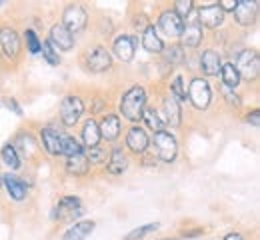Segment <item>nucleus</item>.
Instances as JSON below:
<instances>
[{
    "label": "nucleus",
    "mask_w": 260,
    "mask_h": 240,
    "mask_svg": "<svg viewBox=\"0 0 260 240\" xmlns=\"http://www.w3.org/2000/svg\"><path fill=\"white\" fill-rule=\"evenodd\" d=\"M158 222H150V224H144V226H138V228H134L132 232H128V236L126 240H140L144 238V236H148L150 232H154V230H158Z\"/></svg>",
    "instance_id": "f704fd0d"
},
{
    "label": "nucleus",
    "mask_w": 260,
    "mask_h": 240,
    "mask_svg": "<svg viewBox=\"0 0 260 240\" xmlns=\"http://www.w3.org/2000/svg\"><path fill=\"white\" fill-rule=\"evenodd\" d=\"M86 66H88L90 72H96V74L110 70V66H112L110 52H108L104 46H94V48H90L88 54H86Z\"/></svg>",
    "instance_id": "1a4fd4ad"
},
{
    "label": "nucleus",
    "mask_w": 260,
    "mask_h": 240,
    "mask_svg": "<svg viewBox=\"0 0 260 240\" xmlns=\"http://www.w3.org/2000/svg\"><path fill=\"white\" fill-rule=\"evenodd\" d=\"M84 114V102L80 100V96H74V94H68L62 98L60 102V120L64 126H74L80 116Z\"/></svg>",
    "instance_id": "423d86ee"
},
{
    "label": "nucleus",
    "mask_w": 260,
    "mask_h": 240,
    "mask_svg": "<svg viewBox=\"0 0 260 240\" xmlns=\"http://www.w3.org/2000/svg\"><path fill=\"white\" fill-rule=\"evenodd\" d=\"M24 40H26V50L30 52V54H40V50H42V42H40V38L38 35L34 32V30H24Z\"/></svg>",
    "instance_id": "473e14b6"
},
{
    "label": "nucleus",
    "mask_w": 260,
    "mask_h": 240,
    "mask_svg": "<svg viewBox=\"0 0 260 240\" xmlns=\"http://www.w3.org/2000/svg\"><path fill=\"white\" fill-rule=\"evenodd\" d=\"M160 240H174V238H160Z\"/></svg>",
    "instance_id": "49530a36"
},
{
    "label": "nucleus",
    "mask_w": 260,
    "mask_h": 240,
    "mask_svg": "<svg viewBox=\"0 0 260 240\" xmlns=\"http://www.w3.org/2000/svg\"><path fill=\"white\" fill-rule=\"evenodd\" d=\"M158 26L166 36L170 38H180L184 30V20L174 12V10H164L158 18Z\"/></svg>",
    "instance_id": "9d476101"
},
{
    "label": "nucleus",
    "mask_w": 260,
    "mask_h": 240,
    "mask_svg": "<svg viewBox=\"0 0 260 240\" xmlns=\"http://www.w3.org/2000/svg\"><path fill=\"white\" fill-rule=\"evenodd\" d=\"M220 10L226 14V12H234V8H236V0H222L220 4Z\"/></svg>",
    "instance_id": "ea45409f"
},
{
    "label": "nucleus",
    "mask_w": 260,
    "mask_h": 240,
    "mask_svg": "<svg viewBox=\"0 0 260 240\" xmlns=\"http://www.w3.org/2000/svg\"><path fill=\"white\" fill-rule=\"evenodd\" d=\"M222 240H244V238H242V234H238V232H228Z\"/></svg>",
    "instance_id": "c03bdc74"
},
{
    "label": "nucleus",
    "mask_w": 260,
    "mask_h": 240,
    "mask_svg": "<svg viewBox=\"0 0 260 240\" xmlns=\"http://www.w3.org/2000/svg\"><path fill=\"white\" fill-rule=\"evenodd\" d=\"M40 138H42V146H44V150L48 154H52V156H60L62 154V136L54 128L44 126L40 130Z\"/></svg>",
    "instance_id": "f3484780"
},
{
    "label": "nucleus",
    "mask_w": 260,
    "mask_h": 240,
    "mask_svg": "<svg viewBox=\"0 0 260 240\" xmlns=\"http://www.w3.org/2000/svg\"><path fill=\"white\" fill-rule=\"evenodd\" d=\"M42 56H44V60L50 64V66H58L60 64V56H58V52H56V48L46 40L44 44H42Z\"/></svg>",
    "instance_id": "c9c22d12"
},
{
    "label": "nucleus",
    "mask_w": 260,
    "mask_h": 240,
    "mask_svg": "<svg viewBox=\"0 0 260 240\" xmlns=\"http://www.w3.org/2000/svg\"><path fill=\"white\" fill-rule=\"evenodd\" d=\"M258 66H260L258 52L252 50V48H244L238 54L236 64H234V68L240 74V78H246V80H254L258 76Z\"/></svg>",
    "instance_id": "39448f33"
},
{
    "label": "nucleus",
    "mask_w": 260,
    "mask_h": 240,
    "mask_svg": "<svg viewBox=\"0 0 260 240\" xmlns=\"http://www.w3.org/2000/svg\"><path fill=\"white\" fill-rule=\"evenodd\" d=\"M98 130H100V136L104 140H116L120 134V116L118 114H104L100 124H98Z\"/></svg>",
    "instance_id": "a211bd4d"
},
{
    "label": "nucleus",
    "mask_w": 260,
    "mask_h": 240,
    "mask_svg": "<svg viewBox=\"0 0 260 240\" xmlns=\"http://www.w3.org/2000/svg\"><path fill=\"white\" fill-rule=\"evenodd\" d=\"M198 24L206 26V28H218L224 22V12L220 10L218 4H210V6H202L198 10Z\"/></svg>",
    "instance_id": "9b49d317"
},
{
    "label": "nucleus",
    "mask_w": 260,
    "mask_h": 240,
    "mask_svg": "<svg viewBox=\"0 0 260 240\" xmlns=\"http://www.w3.org/2000/svg\"><path fill=\"white\" fill-rule=\"evenodd\" d=\"M234 20L240 26H250L256 22L258 16V2L256 0H236V8H234Z\"/></svg>",
    "instance_id": "6e6552de"
},
{
    "label": "nucleus",
    "mask_w": 260,
    "mask_h": 240,
    "mask_svg": "<svg viewBox=\"0 0 260 240\" xmlns=\"http://www.w3.org/2000/svg\"><path fill=\"white\" fill-rule=\"evenodd\" d=\"M180 38H182L184 46H190V48H196V46L202 42V26L198 24L196 18L184 26V30H182V36H180Z\"/></svg>",
    "instance_id": "393cba45"
},
{
    "label": "nucleus",
    "mask_w": 260,
    "mask_h": 240,
    "mask_svg": "<svg viewBox=\"0 0 260 240\" xmlns=\"http://www.w3.org/2000/svg\"><path fill=\"white\" fill-rule=\"evenodd\" d=\"M2 2H4V0H0V6H2Z\"/></svg>",
    "instance_id": "de8ad7c7"
},
{
    "label": "nucleus",
    "mask_w": 260,
    "mask_h": 240,
    "mask_svg": "<svg viewBox=\"0 0 260 240\" xmlns=\"http://www.w3.org/2000/svg\"><path fill=\"white\" fill-rule=\"evenodd\" d=\"M86 22H88V14L86 10L80 6V4H70L64 8V14H62V26L70 35H78L86 28Z\"/></svg>",
    "instance_id": "20e7f679"
},
{
    "label": "nucleus",
    "mask_w": 260,
    "mask_h": 240,
    "mask_svg": "<svg viewBox=\"0 0 260 240\" xmlns=\"http://www.w3.org/2000/svg\"><path fill=\"white\" fill-rule=\"evenodd\" d=\"M0 156H2L4 164H6L8 168H12V170H18L20 164H22V162H20V156H18V152H16V148H14L10 142H6V144L2 146Z\"/></svg>",
    "instance_id": "cd10ccee"
},
{
    "label": "nucleus",
    "mask_w": 260,
    "mask_h": 240,
    "mask_svg": "<svg viewBox=\"0 0 260 240\" xmlns=\"http://www.w3.org/2000/svg\"><path fill=\"white\" fill-rule=\"evenodd\" d=\"M66 170L68 174H74V176H86L90 170V162H88L86 154H76V156L66 158Z\"/></svg>",
    "instance_id": "a878e982"
},
{
    "label": "nucleus",
    "mask_w": 260,
    "mask_h": 240,
    "mask_svg": "<svg viewBox=\"0 0 260 240\" xmlns=\"http://www.w3.org/2000/svg\"><path fill=\"white\" fill-rule=\"evenodd\" d=\"M192 8H194V2L192 0H178L176 4H174V12L184 20V18H188L190 16V12H192Z\"/></svg>",
    "instance_id": "e433bc0d"
},
{
    "label": "nucleus",
    "mask_w": 260,
    "mask_h": 240,
    "mask_svg": "<svg viewBox=\"0 0 260 240\" xmlns=\"http://www.w3.org/2000/svg\"><path fill=\"white\" fill-rule=\"evenodd\" d=\"M86 158L90 164H104V162H108V152L102 146H94V148L86 150Z\"/></svg>",
    "instance_id": "72a5a7b5"
},
{
    "label": "nucleus",
    "mask_w": 260,
    "mask_h": 240,
    "mask_svg": "<svg viewBox=\"0 0 260 240\" xmlns=\"http://www.w3.org/2000/svg\"><path fill=\"white\" fill-rule=\"evenodd\" d=\"M148 144H150V138H148L144 128L132 126L128 132H126V146H128L130 152H134V154H144V152L148 150Z\"/></svg>",
    "instance_id": "ddd939ff"
},
{
    "label": "nucleus",
    "mask_w": 260,
    "mask_h": 240,
    "mask_svg": "<svg viewBox=\"0 0 260 240\" xmlns=\"http://www.w3.org/2000/svg\"><path fill=\"white\" fill-rule=\"evenodd\" d=\"M142 120H144V124H146L150 130H154V134L164 130V120L160 118V114L156 112V108H152V106H146V108L142 110Z\"/></svg>",
    "instance_id": "bb28decb"
},
{
    "label": "nucleus",
    "mask_w": 260,
    "mask_h": 240,
    "mask_svg": "<svg viewBox=\"0 0 260 240\" xmlns=\"http://www.w3.org/2000/svg\"><path fill=\"white\" fill-rule=\"evenodd\" d=\"M146 108V90L142 86H132L122 94L120 100V114L130 120L138 122L142 118V110Z\"/></svg>",
    "instance_id": "f257e3e1"
},
{
    "label": "nucleus",
    "mask_w": 260,
    "mask_h": 240,
    "mask_svg": "<svg viewBox=\"0 0 260 240\" xmlns=\"http://www.w3.org/2000/svg\"><path fill=\"white\" fill-rule=\"evenodd\" d=\"M6 106L14 112V114H18V116H22V108H20V104L16 102V98H6Z\"/></svg>",
    "instance_id": "a19ab883"
},
{
    "label": "nucleus",
    "mask_w": 260,
    "mask_h": 240,
    "mask_svg": "<svg viewBox=\"0 0 260 240\" xmlns=\"http://www.w3.org/2000/svg\"><path fill=\"white\" fill-rule=\"evenodd\" d=\"M128 168V158L124 154L122 148H112V152L108 154V162H106V170L110 174H122Z\"/></svg>",
    "instance_id": "5701e85b"
},
{
    "label": "nucleus",
    "mask_w": 260,
    "mask_h": 240,
    "mask_svg": "<svg viewBox=\"0 0 260 240\" xmlns=\"http://www.w3.org/2000/svg\"><path fill=\"white\" fill-rule=\"evenodd\" d=\"M222 94H224V100H226L230 106H240V96H238L234 90H230V88H222Z\"/></svg>",
    "instance_id": "4c0bfd02"
},
{
    "label": "nucleus",
    "mask_w": 260,
    "mask_h": 240,
    "mask_svg": "<svg viewBox=\"0 0 260 240\" xmlns=\"http://www.w3.org/2000/svg\"><path fill=\"white\" fill-rule=\"evenodd\" d=\"M220 76H222L224 88H230V90H234V88L240 84V74L236 72V68H234V64H232V62H226V64H222V68H220Z\"/></svg>",
    "instance_id": "c85d7f7f"
},
{
    "label": "nucleus",
    "mask_w": 260,
    "mask_h": 240,
    "mask_svg": "<svg viewBox=\"0 0 260 240\" xmlns=\"http://www.w3.org/2000/svg\"><path fill=\"white\" fill-rule=\"evenodd\" d=\"M134 26H136L138 30H142V32H144V30H146L150 24H148L146 16H136V18H134Z\"/></svg>",
    "instance_id": "79ce46f5"
},
{
    "label": "nucleus",
    "mask_w": 260,
    "mask_h": 240,
    "mask_svg": "<svg viewBox=\"0 0 260 240\" xmlns=\"http://www.w3.org/2000/svg\"><path fill=\"white\" fill-rule=\"evenodd\" d=\"M246 122H248V124H252L254 128H258L260 126V110H252V112H248Z\"/></svg>",
    "instance_id": "58836bf2"
},
{
    "label": "nucleus",
    "mask_w": 260,
    "mask_h": 240,
    "mask_svg": "<svg viewBox=\"0 0 260 240\" xmlns=\"http://www.w3.org/2000/svg\"><path fill=\"white\" fill-rule=\"evenodd\" d=\"M48 42L56 48V52H58V50L70 52V50L74 48V36L70 35L62 24H54V26L50 28V38H48Z\"/></svg>",
    "instance_id": "4468645a"
},
{
    "label": "nucleus",
    "mask_w": 260,
    "mask_h": 240,
    "mask_svg": "<svg viewBox=\"0 0 260 240\" xmlns=\"http://www.w3.org/2000/svg\"><path fill=\"white\" fill-rule=\"evenodd\" d=\"M62 154H64L66 158H70V156H76V154H84V146L76 140L74 136H62Z\"/></svg>",
    "instance_id": "c756f323"
},
{
    "label": "nucleus",
    "mask_w": 260,
    "mask_h": 240,
    "mask_svg": "<svg viewBox=\"0 0 260 240\" xmlns=\"http://www.w3.org/2000/svg\"><path fill=\"white\" fill-rule=\"evenodd\" d=\"M100 140H102V136H100V130H98V122L88 118L84 122V126H82V142H84V146L86 148L100 146Z\"/></svg>",
    "instance_id": "b1692460"
},
{
    "label": "nucleus",
    "mask_w": 260,
    "mask_h": 240,
    "mask_svg": "<svg viewBox=\"0 0 260 240\" xmlns=\"http://www.w3.org/2000/svg\"><path fill=\"white\" fill-rule=\"evenodd\" d=\"M142 46H144V50L150 52V54H162L164 52L162 38L156 35V28H154L152 24L142 32Z\"/></svg>",
    "instance_id": "4be33fe9"
},
{
    "label": "nucleus",
    "mask_w": 260,
    "mask_h": 240,
    "mask_svg": "<svg viewBox=\"0 0 260 240\" xmlns=\"http://www.w3.org/2000/svg\"><path fill=\"white\" fill-rule=\"evenodd\" d=\"M200 234H204V228L200 226V228H194V230H184V238H194V236H200Z\"/></svg>",
    "instance_id": "37998d69"
},
{
    "label": "nucleus",
    "mask_w": 260,
    "mask_h": 240,
    "mask_svg": "<svg viewBox=\"0 0 260 240\" xmlns=\"http://www.w3.org/2000/svg\"><path fill=\"white\" fill-rule=\"evenodd\" d=\"M82 214H84V208H82V200L78 196H62L54 208V218H58V220H72Z\"/></svg>",
    "instance_id": "0eeeda50"
},
{
    "label": "nucleus",
    "mask_w": 260,
    "mask_h": 240,
    "mask_svg": "<svg viewBox=\"0 0 260 240\" xmlns=\"http://www.w3.org/2000/svg\"><path fill=\"white\" fill-rule=\"evenodd\" d=\"M200 68L206 76H216L220 74V68H222V60H220V54L212 48L204 50L202 56H200Z\"/></svg>",
    "instance_id": "6ab92c4d"
},
{
    "label": "nucleus",
    "mask_w": 260,
    "mask_h": 240,
    "mask_svg": "<svg viewBox=\"0 0 260 240\" xmlns=\"http://www.w3.org/2000/svg\"><path fill=\"white\" fill-rule=\"evenodd\" d=\"M96 222L94 220H82V222H74V226H70L62 234V240H84L88 238L94 230Z\"/></svg>",
    "instance_id": "412c9836"
},
{
    "label": "nucleus",
    "mask_w": 260,
    "mask_h": 240,
    "mask_svg": "<svg viewBox=\"0 0 260 240\" xmlns=\"http://www.w3.org/2000/svg\"><path fill=\"white\" fill-rule=\"evenodd\" d=\"M2 186H6L10 198H12V200H18V202L24 200L26 194H28V188H26L24 180H22L20 176H16V174H6V176H2Z\"/></svg>",
    "instance_id": "dca6fc26"
},
{
    "label": "nucleus",
    "mask_w": 260,
    "mask_h": 240,
    "mask_svg": "<svg viewBox=\"0 0 260 240\" xmlns=\"http://www.w3.org/2000/svg\"><path fill=\"white\" fill-rule=\"evenodd\" d=\"M0 188H2V174H0Z\"/></svg>",
    "instance_id": "a18cd8bd"
},
{
    "label": "nucleus",
    "mask_w": 260,
    "mask_h": 240,
    "mask_svg": "<svg viewBox=\"0 0 260 240\" xmlns=\"http://www.w3.org/2000/svg\"><path fill=\"white\" fill-rule=\"evenodd\" d=\"M152 142H154V150H156V154L162 162H166V164L174 162V158L178 154V142H176L174 134H170L168 130L156 132Z\"/></svg>",
    "instance_id": "7ed1b4c3"
},
{
    "label": "nucleus",
    "mask_w": 260,
    "mask_h": 240,
    "mask_svg": "<svg viewBox=\"0 0 260 240\" xmlns=\"http://www.w3.org/2000/svg\"><path fill=\"white\" fill-rule=\"evenodd\" d=\"M184 84H186V82H184V78H182V76H174V80H172V84H170L172 96H174L178 102L188 100V98H186V86H184Z\"/></svg>",
    "instance_id": "2f4dec72"
},
{
    "label": "nucleus",
    "mask_w": 260,
    "mask_h": 240,
    "mask_svg": "<svg viewBox=\"0 0 260 240\" xmlns=\"http://www.w3.org/2000/svg\"><path fill=\"white\" fill-rule=\"evenodd\" d=\"M164 124H170V126H180L182 122V110H180V102L170 94L164 98Z\"/></svg>",
    "instance_id": "aec40b11"
},
{
    "label": "nucleus",
    "mask_w": 260,
    "mask_h": 240,
    "mask_svg": "<svg viewBox=\"0 0 260 240\" xmlns=\"http://www.w3.org/2000/svg\"><path fill=\"white\" fill-rule=\"evenodd\" d=\"M164 56H166V60L170 64H180V62H184V46L172 44L170 48L164 50Z\"/></svg>",
    "instance_id": "7c9ffc66"
},
{
    "label": "nucleus",
    "mask_w": 260,
    "mask_h": 240,
    "mask_svg": "<svg viewBox=\"0 0 260 240\" xmlns=\"http://www.w3.org/2000/svg\"><path fill=\"white\" fill-rule=\"evenodd\" d=\"M0 48L8 58H16L20 54V38L14 28H2L0 30Z\"/></svg>",
    "instance_id": "2eb2a0df"
},
{
    "label": "nucleus",
    "mask_w": 260,
    "mask_h": 240,
    "mask_svg": "<svg viewBox=\"0 0 260 240\" xmlns=\"http://www.w3.org/2000/svg\"><path fill=\"white\" fill-rule=\"evenodd\" d=\"M112 52H114V56H116L118 60L130 62V60L134 58V54H136V38H134V36H128V35L118 36V38L114 40Z\"/></svg>",
    "instance_id": "f8f14e48"
},
{
    "label": "nucleus",
    "mask_w": 260,
    "mask_h": 240,
    "mask_svg": "<svg viewBox=\"0 0 260 240\" xmlns=\"http://www.w3.org/2000/svg\"><path fill=\"white\" fill-rule=\"evenodd\" d=\"M186 98L192 102L194 108L204 110V108L210 104V98H212L210 84H208L204 78H200V76L192 78L190 84H188V90H186Z\"/></svg>",
    "instance_id": "f03ea898"
}]
</instances>
